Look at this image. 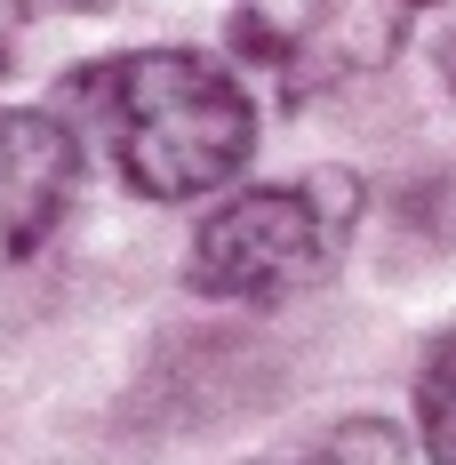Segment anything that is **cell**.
<instances>
[{"instance_id": "cell-1", "label": "cell", "mask_w": 456, "mask_h": 465, "mask_svg": "<svg viewBox=\"0 0 456 465\" xmlns=\"http://www.w3.org/2000/svg\"><path fill=\"white\" fill-rule=\"evenodd\" d=\"M64 129L81 121L112 169L144 201H200L240 177L257 144V104L240 96L225 64L192 48H144V56H104L64 81Z\"/></svg>"}, {"instance_id": "cell-5", "label": "cell", "mask_w": 456, "mask_h": 465, "mask_svg": "<svg viewBox=\"0 0 456 465\" xmlns=\"http://www.w3.org/2000/svg\"><path fill=\"white\" fill-rule=\"evenodd\" d=\"M248 465H409V441L384 418H344L328 433H313L296 458H248Z\"/></svg>"}, {"instance_id": "cell-3", "label": "cell", "mask_w": 456, "mask_h": 465, "mask_svg": "<svg viewBox=\"0 0 456 465\" xmlns=\"http://www.w3.org/2000/svg\"><path fill=\"white\" fill-rule=\"evenodd\" d=\"M81 177V137L56 113H0V273L33 257Z\"/></svg>"}, {"instance_id": "cell-9", "label": "cell", "mask_w": 456, "mask_h": 465, "mask_svg": "<svg viewBox=\"0 0 456 465\" xmlns=\"http://www.w3.org/2000/svg\"><path fill=\"white\" fill-rule=\"evenodd\" d=\"M0 73H8V41H0Z\"/></svg>"}, {"instance_id": "cell-2", "label": "cell", "mask_w": 456, "mask_h": 465, "mask_svg": "<svg viewBox=\"0 0 456 465\" xmlns=\"http://www.w3.org/2000/svg\"><path fill=\"white\" fill-rule=\"evenodd\" d=\"M353 209H361V185L344 169H320L305 185L232 193L225 209L192 232L184 281L200 297H225V305H280V297L336 273Z\"/></svg>"}, {"instance_id": "cell-7", "label": "cell", "mask_w": 456, "mask_h": 465, "mask_svg": "<svg viewBox=\"0 0 456 465\" xmlns=\"http://www.w3.org/2000/svg\"><path fill=\"white\" fill-rule=\"evenodd\" d=\"M64 8H104V0H0V16H64Z\"/></svg>"}, {"instance_id": "cell-8", "label": "cell", "mask_w": 456, "mask_h": 465, "mask_svg": "<svg viewBox=\"0 0 456 465\" xmlns=\"http://www.w3.org/2000/svg\"><path fill=\"white\" fill-rule=\"evenodd\" d=\"M441 64H449V89H456V33H449V56H441Z\"/></svg>"}, {"instance_id": "cell-4", "label": "cell", "mask_w": 456, "mask_h": 465, "mask_svg": "<svg viewBox=\"0 0 456 465\" xmlns=\"http://www.w3.org/2000/svg\"><path fill=\"white\" fill-rule=\"evenodd\" d=\"M409 8L416 0H320L305 8V33L288 48V81L296 89H320V81H353V73H376L401 33H409Z\"/></svg>"}, {"instance_id": "cell-6", "label": "cell", "mask_w": 456, "mask_h": 465, "mask_svg": "<svg viewBox=\"0 0 456 465\" xmlns=\"http://www.w3.org/2000/svg\"><path fill=\"white\" fill-rule=\"evenodd\" d=\"M416 425H424L432 465H456V337H441V345L424 353V377H416Z\"/></svg>"}]
</instances>
